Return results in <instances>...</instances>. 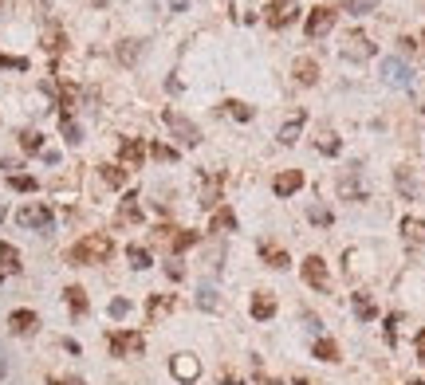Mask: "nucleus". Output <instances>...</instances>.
<instances>
[{"instance_id": "nucleus-45", "label": "nucleus", "mask_w": 425, "mask_h": 385, "mask_svg": "<svg viewBox=\"0 0 425 385\" xmlns=\"http://www.w3.org/2000/svg\"><path fill=\"white\" fill-rule=\"evenodd\" d=\"M51 385H87V382H79V377H51Z\"/></svg>"}, {"instance_id": "nucleus-26", "label": "nucleus", "mask_w": 425, "mask_h": 385, "mask_svg": "<svg viewBox=\"0 0 425 385\" xmlns=\"http://www.w3.org/2000/svg\"><path fill=\"white\" fill-rule=\"evenodd\" d=\"M98 173H103V181H107V185H114V189H122V185H126V169H122V165H98Z\"/></svg>"}, {"instance_id": "nucleus-11", "label": "nucleus", "mask_w": 425, "mask_h": 385, "mask_svg": "<svg viewBox=\"0 0 425 385\" xmlns=\"http://www.w3.org/2000/svg\"><path fill=\"white\" fill-rule=\"evenodd\" d=\"M342 55L363 63V60H370V55H374V44H370L363 32H351V36H347V44H342Z\"/></svg>"}, {"instance_id": "nucleus-15", "label": "nucleus", "mask_w": 425, "mask_h": 385, "mask_svg": "<svg viewBox=\"0 0 425 385\" xmlns=\"http://www.w3.org/2000/svg\"><path fill=\"white\" fill-rule=\"evenodd\" d=\"M173 307H177V295H154V299L146 303V323H162Z\"/></svg>"}, {"instance_id": "nucleus-39", "label": "nucleus", "mask_w": 425, "mask_h": 385, "mask_svg": "<svg viewBox=\"0 0 425 385\" xmlns=\"http://www.w3.org/2000/svg\"><path fill=\"white\" fill-rule=\"evenodd\" d=\"M107 311H110V319H122V314L130 311V303H126V299H110V307H107Z\"/></svg>"}, {"instance_id": "nucleus-5", "label": "nucleus", "mask_w": 425, "mask_h": 385, "mask_svg": "<svg viewBox=\"0 0 425 385\" xmlns=\"http://www.w3.org/2000/svg\"><path fill=\"white\" fill-rule=\"evenodd\" d=\"M16 220H20L24 229L48 232V229H51V208H48V205H40V201H32V205H24L20 213H16Z\"/></svg>"}, {"instance_id": "nucleus-3", "label": "nucleus", "mask_w": 425, "mask_h": 385, "mask_svg": "<svg viewBox=\"0 0 425 385\" xmlns=\"http://www.w3.org/2000/svg\"><path fill=\"white\" fill-rule=\"evenodd\" d=\"M300 4H304V0H272L264 8V20L272 28H288L295 16H300Z\"/></svg>"}, {"instance_id": "nucleus-42", "label": "nucleus", "mask_w": 425, "mask_h": 385, "mask_svg": "<svg viewBox=\"0 0 425 385\" xmlns=\"http://www.w3.org/2000/svg\"><path fill=\"white\" fill-rule=\"evenodd\" d=\"M268 264L272 267H288V252H268Z\"/></svg>"}, {"instance_id": "nucleus-31", "label": "nucleus", "mask_w": 425, "mask_h": 385, "mask_svg": "<svg viewBox=\"0 0 425 385\" xmlns=\"http://www.w3.org/2000/svg\"><path fill=\"white\" fill-rule=\"evenodd\" d=\"M354 314H358L363 323H370V319L378 314V307H374L370 299H366V295H354Z\"/></svg>"}, {"instance_id": "nucleus-41", "label": "nucleus", "mask_w": 425, "mask_h": 385, "mask_svg": "<svg viewBox=\"0 0 425 385\" xmlns=\"http://www.w3.org/2000/svg\"><path fill=\"white\" fill-rule=\"evenodd\" d=\"M386 342H398V314L386 319Z\"/></svg>"}, {"instance_id": "nucleus-43", "label": "nucleus", "mask_w": 425, "mask_h": 385, "mask_svg": "<svg viewBox=\"0 0 425 385\" xmlns=\"http://www.w3.org/2000/svg\"><path fill=\"white\" fill-rule=\"evenodd\" d=\"M311 220H315V224H331V213L327 208H311Z\"/></svg>"}, {"instance_id": "nucleus-2", "label": "nucleus", "mask_w": 425, "mask_h": 385, "mask_svg": "<svg viewBox=\"0 0 425 385\" xmlns=\"http://www.w3.org/2000/svg\"><path fill=\"white\" fill-rule=\"evenodd\" d=\"M107 346L114 358H134V354H142L146 350V334H138V330H114L107 338Z\"/></svg>"}, {"instance_id": "nucleus-38", "label": "nucleus", "mask_w": 425, "mask_h": 385, "mask_svg": "<svg viewBox=\"0 0 425 385\" xmlns=\"http://www.w3.org/2000/svg\"><path fill=\"white\" fill-rule=\"evenodd\" d=\"M150 154L158 157V161H177V150H170V145H150Z\"/></svg>"}, {"instance_id": "nucleus-27", "label": "nucleus", "mask_w": 425, "mask_h": 385, "mask_svg": "<svg viewBox=\"0 0 425 385\" xmlns=\"http://www.w3.org/2000/svg\"><path fill=\"white\" fill-rule=\"evenodd\" d=\"M0 267H8V271H20V252H16L12 244L0 240Z\"/></svg>"}, {"instance_id": "nucleus-16", "label": "nucleus", "mask_w": 425, "mask_h": 385, "mask_svg": "<svg viewBox=\"0 0 425 385\" xmlns=\"http://www.w3.org/2000/svg\"><path fill=\"white\" fill-rule=\"evenodd\" d=\"M36 326H40L36 311H12L8 314V330H12V334H32Z\"/></svg>"}, {"instance_id": "nucleus-23", "label": "nucleus", "mask_w": 425, "mask_h": 385, "mask_svg": "<svg viewBox=\"0 0 425 385\" xmlns=\"http://www.w3.org/2000/svg\"><path fill=\"white\" fill-rule=\"evenodd\" d=\"M126 260H130L134 271H146V267H150V248H142V244H130V248H126Z\"/></svg>"}, {"instance_id": "nucleus-49", "label": "nucleus", "mask_w": 425, "mask_h": 385, "mask_svg": "<svg viewBox=\"0 0 425 385\" xmlns=\"http://www.w3.org/2000/svg\"><path fill=\"white\" fill-rule=\"evenodd\" d=\"M260 385H284V382H276V377H260Z\"/></svg>"}, {"instance_id": "nucleus-1", "label": "nucleus", "mask_w": 425, "mask_h": 385, "mask_svg": "<svg viewBox=\"0 0 425 385\" xmlns=\"http://www.w3.org/2000/svg\"><path fill=\"white\" fill-rule=\"evenodd\" d=\"M110 256H114V240H110L107 232H91V236H83L67 252V260L71 264H107Z\"/></svg>"}, {"instance_id": "nucleus-52", "label": "nucleus", "mask_w": 425, "mask_h": 385, "mask_svg": "<svg viewBox=\"0 0 425 385\" xmlns=\"http://www.w3.org/2000/svg\"><path fill=\"white\" fill-rule=\"evenodd\" d=\"M410 385H422V382H410Z\"/></svg>"}, {"instance_id": "nucleus-37", "label": "nucleus", "mask_w": 425, "mask_h": 385, "mask_svg": "<svg viewBox=\"0 0 425 385\" xmlns=\"http://www.w3.org/2000/svg\"><path fill=\"white\" fill-rule=\"evenodd\" d=\"M197 303H201L205 311H217V307H220V299H217V291H213V287H201V299H197Z\"/></svg>"}, {"instance_id": "nucleus-50", "label": "nucleus", "mask_w": 425, "mask_h": 385, "mask_svg": "<svg viewBox=\"0 0 425 385\" xmlns=\"http://www.w3.org/2000/svg\"><path fill=\"white\" fill-rule=\"evenodd\" d=\"M295 385H311V382H307V377H295Z\"/></svg>"}, {"instance_id": "nucleus-47", "label": "nucleus", "mask_w": 425, "mask_h": 385, "mask_svg": "<svg viewBox=\"0 0 425 385\" xmlns=\"http://www.w3.org/2000/svg\"><path fill=\"white\" fill-rule=\"evenodd\" d=\"M413 346H417V358L425 361V330H422V334H417V342H413Z\"/></svg>"}, {"instance_id": "nucleus-36", "label": "nucleus", "mask_w": 425, "mask_h": 385, "mask_svg": "<svg viewBox=\"0 0 425 385\" xmlns=\"http://www.w3.org/2000/svg\"><path fill=\"white\" fill-rule=\"evenodd\" d=\"M0 67H12V71H28V60H24V55H4V51H0Z\"/></svg>"}, {"instance_id": "nucleus-13", "label": "nucleus", "mask_w": 425, "mask_h": 385, "mask_svg": "<svg viewBox=\"0 0 425 385\" xmlns=\"http://www.w3.org/2000/svg\"><path fill=\"white\" fill-rule=\"evenodd\" d=\"M276 197H292L295 189H304V169H284L276 181H272Z\"/></svg>"}, {"instance_id": "nucleus-10", "label": "nucleus", "mask_w": 425, "mask_h": 385, "mask_svg": "<svg viewBox=\"0 0 425 385\" xmlns=\"http://www.w3.org/2000/svg\"><path fill=\"white\" fill-rule=\"evenodd\" d=\"M331 28H335V8H327V4H323V8H315V12L307 16V36H311V39L327 36Z\"/></svg>"}, {"instance_id": "nucleus-30", "label": "nucleus", "mask_w": 425, "mask_h": 385, "mask_svg": "<svg viewBox=\"0 0 425 385\" xmlns=\"http://www.w3.org/2000/svg\"><path fill=\"white\" fill-rule=\"evenodd\" d=\"M300 134H304V114H300V118H292L288 126H284V130H279V142H284V145H292L295 138H300Z\"/></svg>"}, {"instance_id": "nucleus-48", "label": "nucleus", "mask_w": 425, "mask_h": 385, "mask_svg": "<svg viewBox=\"0 0 425 385\" xmlns=\"http://www.w3.org/2000/svg\"><path fill=\"white\" fill-rule=\"evenodd\" d=\"M185 4H189V0H170V8H173V12H182Z\"/></svg>"}, {"instance_id": "nucleus-6", "label": "nucleus", "mask_w": 425, "mask_h": 385, "mask_svg": "<svg viewBox=\"0 0 425 385\" xmlns=\"http://www.w3.org/2000/svg\"><path fill=\"white\" fill-rule=\"evenodd\" d=\"M162 118H166V126H170V130L177 134V138H182L185 145H201V130H197L193 122L185 118V114H177V110H166Z\"/></svg>"}, {"instance_id": "nucleus-14", "label": "nucleus", "mask_w": 425, "mask_h": 385, "mask_svg": "<svg viewBox=\"0 0 425 385\" xmlns=\"http://www.w3.org/2000/svg\"><path fill=\"white\" fill-rule=\"evenodd\" d=\"M119 157H122V169H138L142 161H146V145L138 142V138H126L122 150H119Z\"/></svg>"}, {"instance_id": "nucleus-53", "label": "nucleus", "mask_w": 425, "mask_h": 385, "mask_svg": "<svg viewBox=\"0 0 425 385\" xmlns=\"http://www.w3.org/2000/svg\"><path fill=\"white\" fill-rule=\"evenodd\" d=\"M0 217H4V208H0Z\"/></svg>"}, {"instance_id": "nucleus-18", "label": "nucleus", "mask_w": 425, "mask_h": 385, "mask_svg": "<svg viewBox=\"0 0 425 385\" xmlns=\"http://www.w3.org/2000/svg\"><path fill=\"white\" fill-rule=\"evenodd\" d=\"M272 314H276V299H272L268 291H256L252 295V319L256 323H268Z\"/></svg>"}, {"instance_id": "nucleus-46", "label": "nucleus", "mask_w": 425, "mask_h": 385, "mask_svg": "<svg viewBox=\"0 0 425 385\" xmlns=\"http://www.w3.org/2000/svg\"><path fill=\"white\" fill-rule=\"evenodd\" d=\"M304 323H307V330H311V334H319V319H315V314H304Z\"/></svg>"}, {"instance_id": "nucleus-21", "label": "nucleus", "mask_w": 425, "mask_h": 385, "mask_svg": "<svg viewBox=\"0 0 425 385\" xmlns=\"http://www.w3.org/2000/svg\"><path fill=\"white\" fill-rule=\"evenodd\" d=\"M295 79H300L304 87H311L319 79V63L315 60H295Z\"/></svg>"}, {"instance_id": "nucleus-25", "label": "nucleus", "mask_w": 425, "mask_h": 385, "mask_svg": "<svg viewBox=\"0 0 425 385\" xmlns=\"http://www.w3.org/2000/svg\"><path fill=\"white\" fill-rule=\"evenodd\" d=\"M63 295H67V307H71V314H87V291H83V287H67Z\"/></svg>"}, {"instance_id": "nucleus-17", "label": "nucleus", "mask_w": 425, "mask_h": 385, "mask_svg": "<svg viewBox=\"0 0 425 385\" xmlns=\"http://www.w3.org/2000/svg\"><path fill=\"white\" fill-rule=\"evenodd\" d=\"M119 224H142V208H138V192H126L119 205Z\"/></svg>"}, {"instance_id": "nucleus-12", "label": "nucleus", "mask_w": 425, "mask_h": 385, "mask_svg": "<svg viewBox=\"0 0 425 385\" xmlns=\"http://www.w3.org/2000/svg\"><path fill=\"white\" fill-rule=\"evenodd\" d=\"M220 181H225V173H213V177L201 173V197H197V205H201V208L220 205Z\"/></svg>"}, {"instance_id": "nucleus-19", "label": "nucleus", "mask_w": 425, "mask_h": 385, "mask_svg": "<svg viewBox=\"0 0 425 385\" xmlns=\"http://www.w3.org/2000/svg\"><path fill=\"white\" fill-rule=\"evenodd\" d=\"M311 358L339 361V346H335V338H315V342H311Z\"/></svg>"}, {"instance_id": "nucleus-35", "label": "nucleus", "mask_w": 425, "mask_h": 385, "mask_svg": "<svg viewBox=\"0 0 425 385\" xmlns=\"http://www.w3.org/2000/svg\"><path fill=\"white\" fill-rule=\"evenodd\" d=\"M374 8H378V0H347V12H354V16L374 12Z\"/></svg>"}, {"instance_id": "nucleus-29", "label": "nucleus", "mask_w": 425, "mask_h": 385, "mask_svg": "<svg viewBox=\"0 0 425 385\" xmlns=\"http://www.w3.org/2000/svg\"><path fill=\"white\" fill-rule=\"evenodd\" d=\"M20 145H24V154H44V134L24 130V134H20Z\"/></svg>"}, {"instance_id": "nucleus-44", "label": "nucleus", "mask_w": 425, "mask_h": 385, "mask_svg": "<svg viewBox=\"0 0 425 385\" xmlns=\"http://www.w3.org/2000/svg\"><path fill=\"white\" fill-rule=\"evenodd\" d=\"M166 276H170V279H182L185 267H182V264H166Z\"/></svg>"}, {"instance_id": "nucleus-51", "label": "nucleus", "mask_w": 425, "mask_h": 385, "mask_svg": "<svg viewBox=\"0 0 425 385\" xmlns=\"http://www.w3.org/2000/svg\"><path fill=\"white\" fill-rule=\"evenodd\" d=\"M0 377H4V354H0Z\"/></svg>"}, {"instance_id": "nucleus-28", "label": "nucleus", "mask_w": 425, "mask_h": 385, "mask_svg": "<svg viewBox=\"0 0 425 385\" xmlns=\"http://www.w3.org/2000/svg\"><path fill=\"white\" fill-rule=\"evenodd\" d=\"M225 114H232V118H241V122H252L256 110L248 107V102H236V98H229V102H225Z\"/></svg>"}, {"instance_id": "nucleus-8", "label": "nucleus", "mask_w": 425, "mask_h": 385, "mask_svg": "<svg viewBox=\"0 0 425 385\" xmlns=\"http://www.w3.org/2000/svg\"><path fill=\"white\" fill-rule=\"evenodd\" d=\"M158 240H166L170 244V252L177 256V252H185V248H193L197 240H201V232H193V229H158Z\"/></svg>"}, {"instance_id": "nucleus-22", "label": "nucleus", "mask_w": 425, "mask_h": 385, "mask_svg": "<svg viewBox=\"0 0 425 385\" xmlns=\"http://www.w3.org/2000/svg\"><path fill=\"white\" fill-rule=\"evenodd\" d=\"M236 229V213L232 208H217V217L209 220V232H232Z\"/></svg>"}, {"instance_id": "nucleus-24", "label": "nucleus", "mask_w": 425, "mask_h": 385, "mask_svg": "<svg viewBox=\"0 0 425 385\" xmlns=\"http://www.w3.org/2000/svg\"><path fill=\"white\" fill-rule=\"evenodd\" d=\"M138 55H142V39H122V44H119V63H126V67H130Z\"/></svg>"}, {"instance_id": "nucleus-34", "label": "nucleus", "mask_w": 425, "mask_h": 385, "mask_svg": "<svg viewBox=\"0 0 425 385\" xmlns=\"http://www.w3.org/2000/svg\"><path fill=\"white\" fill-rule=\"evenodd\" d=\"M44 48H48L51 55H60V51H63V32H60V28H51L48 36H44Z\"/></svg>"}, {"instance_id": "nucleus-9", "label": "nucleus", "mask_w": 425, "mask_h": 385, "mask_svg": "<svg viewBox=\"0 0 425 385\" xmlns=\"http://www.w3.org/2000/svg\"><path fill=\"white\" fill-rule=\"evenodd\" d=\"M304 279L311 283L315 291H331V279H327V264L319 256H307L304 260Z\"/></svg>"}, {"instance_id": "nucleus-40", "label": "nucleus", "mask_w": 425, "mask_h": 385, "mask_svg": "<svg viewBox=\"0 0 425 385\" xmlns=\"http://www.w3.org/2000/svg\"><path fill=\"white\" fill-rule=\"evenodd\" d=\"M319 150H323V154H339V138L323 134V138H319Z\"/></svg>"}, {"instance_id": "nucleus-20", "label": "nucleus", "mask_w": 425, "mask_h": 385, "mask_svg": "<svg viewBox=\"0 0 425 385\" xmlns=\"http://www.w3.org/2000/svg\"><path fill=\"white\" fill-rule=\"evenodd\" d=\"M401 236L410 244H425V220L422 217H406L401 220Z\"/></svg>"}, {"instance_id": "nucleus-32", "label": "nucleus", "mask_w": 425, "mask_h": 385, "mask_svg": "<svg viewBox=\"0 0 425 385\" xmlns=\"http://www.w3.org/2000/svg\"><path fill=\"white\" fill-rule=\"evenodd\" d=\"M60 130H63V138L71 145H79L83 142V134H79V126H75V118H60Z\"/></svg>"}, {"instance_id": "nucleus-33", "label": "nucleus", "mask_w": 425, "mask_h": 385, "mask_svg": "<svg viewBox=\"0 0 425 385\" xmlns=\"http://www.w3.org/2000/svg\"><path fill=\"white\" fill-rule=\"evenodd\" d=\"M8 185H12L16 192H32V189H36V177H28V173H12Z\"/></svg>"}, {"instance_id": "nucleus-7", "label": "nucleus", "mask_w": 425, "mask_h": 385, "mask_svg": "<svg viewBox=\"0 0 425 385\" xmlns=\"http://www.w3.org/2000/svg\"><path fill=\"white\" fill-rule=\"evenodd\" d=\"M170 373H173V377H177L182 385H193L197 377H201V361H197L193 354H173Z\"/></svg>"}, {"instance_id": "nucleus-4", "label": "nucleus", "mask_w": 425, "mask_h": 385, "mask_svg": "<svg viewBox=\"0 0 425 385\" xmlns=\"http://www.w3.org/2000/svg\"><path fill=\"white\" fill-rule=\"evenodd\" d=\"M382 79H386L390 87H401V91H410V87H413V71H410V63H401L398 55L382 60Z\"/></svg>"}]
</instances>
